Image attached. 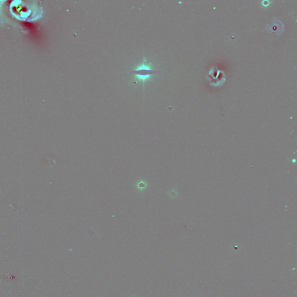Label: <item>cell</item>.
<instances>
[{
  "instance_id": "6da1fadb",
  "label": "cell",
  "mask_w": 297,
  "mask_h": 297,
  "mask_svg": "<svg viewBox=\"0 0 297 297\" xmlns=\"http://www.w3.org/2000/svg\"><path fill=\"white\" fill-rule=\"evenodd\" d=\"M158 71L153 69L152 63L148 62L145 58H144L142 62L138 64L135 69L128 72V74H131L135 78L144 84L146 81L149 80L152 76Z\"/></svg>"
}]
</instances>
